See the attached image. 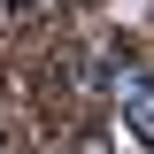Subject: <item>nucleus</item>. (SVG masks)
I'll return each mask as SVG.
<instances>
[{
	"label": "nucleus",
	"mask_w": 154,
	"mask_h": 154,
	"mask_svg": "<svg viewBox=\"0 0 154 154\" xmlns=\"http://www.w3.org/2000/svg\"><path fill=\"white\" fill-rule=\"evenodd\" d=\"M16 8H31V0H16Z\"/></svg>",
	"instance_id": "2"
},
{
	"label": "nucleus",
	"mask_w": 154,
	"mask_h": 154,
	"mask_svg": "<svg viewBox=\"0 0 154 154\" xmlns=\"http://www.w3.org/2000/svg\"><path fill=\"white\" fill-rule=\"evenodd\" d=\"M116 93H123V123H131L139 139H154V77H139V69H116Z\"/></svg>",
	"instance_id": "1"
}]
</instances>
